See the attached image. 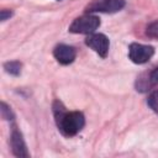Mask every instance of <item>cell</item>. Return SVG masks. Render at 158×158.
Segmentation results:
<instances>
[{"label":"cell","instance_id":"cell-1","mask_svg":"<svg viewBox=\"0 0 158 158\" xmlns=\"http://www.w3.org/2000/svg\"><path fill=\"white\" fill-rule=\"evenodd\" d=\"M54 116L59 131L64 136H75L85 123L84 115L79 111L67 112L60 102L56 101L54 104Z\"/></svg>","mask_w":158,"mask_h":158},{"label":"cell","instance_id":"cell-2","mask_svg":"<svg viewBox=\"0 0 158 158\" xmlns=\"http://www.w3.org/2000/svg\"><path fill=\"white\" fill-rule=\"evenodd\" d=\"M100 26L99 17L94 15H84L80 17H77L72 25L69 26V31L73 33H93L98 27Z\"/></svg>","mask_w":158,"mask_h":158},{"label":"cell","instance_id":"cell-3","mask_svg":"<svg viewBox=\"0 0 158 158\" xmlns=\"http://www.w3.org/2000/svg\"><path fill=\"white\" fill-rule=\"evenodd\" d=\"M125 6V0H93L86 6V12H117Z\"/></svg>","mask_w":158,"mask_h":158},{"label":"cell","instance_id":"cell-4","mask_svg":"<svg viewBox=\"0 0 158 158\" xmlns=\"http://www.w3.org/2000/svg\"><path fill=\"white\" fill-rule=\"evenodd\" d=\"M154 53L152 46L141 44V43H131L128 47V57L136 64H143L148 62Z\"/></svg>","mask_w":158,"mask_h":158},{"label":"cell","instance_id":"cell-5","mask_svg":"<svg viewBox=\"0 0 158 158\" xmlns=\"http://www.w3.org/2000/svg\"><path fill=\"white\" fill-rule=\"evenodd\" d=\"M85 43H86V46L93 48L102 58L106 57V54L109 52V40L105 35H102V33H91L90 36L86 37Z\"/></svg>","mask_w":158,"mask_h":158},{"label":"cell","instance_id":"cell-6","mask_svg":"<svg viewBox=\"0 0 158 158\" xmlns=\"http://www.w3.org/2000/svg\"><path fill=\"white\" fill-rule=\"evenodd\" d=\"M53 56L60 64L67 65L75 59V49L72 46L58 44L53 51Z\"/></svg>","mask_w":158,"mask_h":158},{"label":"cell","instance_id":"cell-7","mask_svg":"<svg viewBox=\"0 0 158 158\" xmlns=\"http://www.w3.org/2000/svg\"><path fill=\"white\" fill-rule=\"evenodd\" d=\"M11 147H12V152L15 156L17 157H28L25 142L22 139V136L20 133V131L14 127L12 132H11Z\"/></svg>","mask_w":158,"mask_h":158},{"label":"cell","instance_id":"cell-8","mask_svg":"<svg viewBox=\"0 0 158 158\" xmlns=\"http://www.w3.org/2000/svg\"><path fill=\"white\" fill-rule=\"evenodd\" d=\"M158 84V67L154 68L151 73L149 77L147 75L146 79H138V84H137V90H147L149 86H153Z\"/></svg>","mask_w":158,"mask_h":158},{"label":"cell","instance_id":"cell-9","mask_svg":"<svg viewBox=\"0 0 158 158\" xmlns=\"http://www.w3.org/2000/svg\"><path fill=\"white\" fill-rule=\"evenodd\" d=\"M5 70L12 75H19L20 72H21V63L17 62V60H14V62H7L5 63Z\"/></svg>","mask_w":158,"mask_h":158},{"label":"cell","instance_id":"cell-10","mask_svg":"<svg viewBox=\"0 0 158 158\" xmlns=\"http://www.w3.org/2000/svg\"><path fill=\"white\" fill-rule=\"evenodd\" d=\"M147 104H148V106H149L156 114H158V90H157V91H153V93L148 96Z\"/></svg>","mask_w":158,"mask_h":158},{"label":"cell","instance_id":"cell-11","mask_svg":"<svg viewBox=\"0 0 158 158\" xmlns=\"http://www.w3.org/2000/svg\"><path fill=\"white\" fill-rule=\"evenodd\" d=\"M146 33L151 38H158V20L154 21V22H152V23H149L147 26Z\"/></svg>","mask_w":158,"mask_h":158},{"label":"cell","instance_id":"cell-12","mask_svg":"<svg viewBox=\"0 0 158 158\" xmlns=\"http://www.w3.org/2000/svg\"><path fill=\"white\" fill-rule=\"evenodd\" d=\"M1 114H2V117L6 118V120H12V114H11V110L2 102L1 104Z\"/></svg>","mask_w":158,"mask_h":158},{"label":"cell","instance_id":"cell-13","mask_svg":"<svg viewBox=\"0 0 158 158\" xmlns=\"http://www.w3.org/2000/svg\"><path fill=\"white\" fill-rule=\"evenodd\" d=\"M0 16H1V20H2V21H5L7 17H10V16H11V11L1 10V14H0Z\"/></svg>","mask_w":158,"mask_h":158}]
</instances>
